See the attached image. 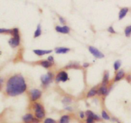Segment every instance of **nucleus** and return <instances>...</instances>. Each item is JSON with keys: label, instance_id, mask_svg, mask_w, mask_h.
I'll return each mask as SVG.
<instances>
[{"label": "nucleus", "instance_id": "nucleus-16", "mask_svg": "<svg viewBox=\"0 0 131 123\" xmlns=\"http://www.w3.org/2000/svg\"><path fill=\"white\" fill-rule=\"evenodd\" d=\"M53 64L54 63L51 62L49 60H42L40 62V64L41 66H42L44 68H49L53 65Z\"/></svg>", "mask_w": 131, "mask_h": 123}, {"label": "nucleus", "instance_id": "nucleus-11", "mask_svg": "<svg viewBox=\"0 0 131 123\" xmlns=\"http://www.w3.org/2000/svg\"><path fill=\"white\" fill-rule=\"evenodd\" d=\"M52 50H42V49H34L33 52L38 56H43L52 53Z\"/></svg>", "mask_w": 131, "mask_h": 123}, {"label": "nucleus", "instance_id": "nucleus-12", "mask_svg": "<svg viewBox=\"0 0 131 123\" xmlns=\"http://www.w3.org/2000/svg\"><path fill=\"white\" fill-rule=\"evenodd\" d=\"M71 51V49L68 47H57L55 49V51L57 54H65V53H69Z\"/></svg>", "mask_w": 131, "mask_h": 123}, {"label": "nucleus", "instance_id": "nucleus-22", "mask_svg": "<svg viewBox=\"0 0 131 123\" xmlns=\"http://www.w3.org/2000/svg\"><path fill=\"white\" fill-rule=\"evenodd\" d=\"M125 35L127 37H129L131 35V25L128 26L125 28Z\"/></svg>", "mask_w": 131, "mask_h": 123}, {"label": "nucleus", "instance_id": "nucleus-23", "mask_svg": "<svg viewBox=\"0 0 131 123\" xmlns=\"http://www.w3.org/2000/svg\"><path fill=\"white\" fill-rule=\"evenodd\" d=\"M121 65V60H118L115 61V62L114 63V69L115 70H118L120 68Z\"/></svg>", "mask_w": 131, "mask_h": 123}, {"label": "nucleus", "instance_id": "nucleus-8", "mask_svg": "<svg viewBox=\"0 0 131 123\" xmlns=\"http://www.w3.org/2000/svg\"><path fill=\"white\" fill-rule=\"evenodd\" d=\"M55 29L58 32L63 34H67L70 32V28L67 26H56Z\"/></svg>", "mask_w": 131, "mask_h": 123}, {"label": "nucleus", "instance_id": "nucleus-32", "mask_svg": "<svg viewBox=\"0 0 131 123\" xmlns=\"http://www.w3.org/2000/svg\"><path fill=\"white\" fill-rule=\"evenodd\" d=\"M39 119H38V118H33L32 123H39Z\"/></svg>", "mask_w": 131, "mask_h": 123}, {"label": "nucleus", "instance_id": "nucleus-25", "mask_svg": "<svg viewBox=\"0 0 131 123\" xmlns=\"http://www.w3.org/2000/svg\"><path fill=\"white\" fill-rule=\"evenodd\" d=\"M102 118L105 120H109L110 117L108 114V113L106 112L105 110H102Z\"/></svg>", "mask_w": 131, "mask_h": 123}, {"label": "nucleus", "instance_id": "nucleus-35", "mask_svg": "<svg viewBox=\"0 0 131 123\" xmlns=\"http://www.w3.org/2000/svg\"><path fill=\"white\" fill-rule=\"evenodd\" d=\"M79 117H80V118H81V119H83L84 117V113L82 112V111H81L80 113H79Z\"/></svg>", "mask_w": 131, "mask_h": 123}, {"label": "nucleus", "instance_id": "nucleus-15", "mask_svg": "<svg viewBox=\"0 0 131 123\" xmlns=\"http://www.w3.org/2000/svg\"><path fill=\"white\" fill-rule=\"evenodd\" d=\"M129 12V8H127V7H125V8H122L120 10L119 12V16H118V19L119 20H121L122 19L125 18L127 14Z\"/></svg>", "mask_w": 131, "mask_h": 123}, {"label": "nucleus", "instance_id": "nucleus-14", "mask_svg": "<svg viewBox=\"0 0 131 123\" xmlns=\"http://www.w3.org/2000/svg\"><path fill=\"white\" fill-rule=\"evenodd\" d=\"M34 117L31 113H27L25 115H24L22 117V120L25 123H31L33 122Z\"/></svg>", "mask_w": 131, "mask_h": 123}, {"label": "nucleus", "instance_id": "nucleus-19", "mask_svg": "<svg viewBox=\"0 0 131 123\" xmlns=\"http://www.w3.org/2000/svg\"><path fill=\"white\" fill-rule=\"evenodd\" d=\"M69 122H70V116L65 115L61 117L59 123H69Z\"/></svg>", "mask_w": 131, "mask_h": 123}, {"label": "nucleus", "instance_id": "nucleus-9", "mask_svg": "<svg viewBox=\"0 0 131 123\" xmlns=\"http://www.w3.org/2000/svg\"><path fill=\"white\" fill-rule=\"evenodd\" d=\"M109 90L107 85H102L97 90V94L99 96H106L108 94Z\"/></svg>", "mask_w": 131, "mask_h": 123}, {"label": "nucleus", "instance_id": "nucleus-1", "mask_svg": "<svg viewBox=\"0 0 131 123\" xmlns=\"http://www.w3.org/2000/svg\"><path fill=\"white\" fill-rule=\"evenodd\" d=\"M27 88L25 80L22 75L17 74L9 78L6 83V92L10 96H16L22 94Z\"/></svg>", "mask_w": 131, "mask_h": 123}, {"label": "nucleus", "instance_id": "nucleus-3", "mask_svg": "<svg viewBox=\"0 0 131 123\" xmlns=\"http://www.w3.org/2000/svg\"><path fill=\"white\" fill-rule=\"evenodd\" d=\"M33 108L37 118L38 119H42L45 117V110L41 104L35 103L33 105Z\"/></svg>", "mask_w": 131, "mask_h": 123}, {"label": "nucleus", "instance_id": "nucleus-33", "mask_svg": "<svg viewBox=\"0 0 131 123\" xmlns=\"http://www.w3.org/2000/svg\"><path fill=\"white\" fill-rule=\"evenodd\" d=\"M47 60H49L50 61V62H51L54 63V58H53V57H52V56H50V57H48Z\"/></svg>", "mask_w": 131, "mask_h": 123}, {"label": "nucleus", "instance_id": "nucleus-38", "mask_svg": "<svg viewBox=\"0 0 131 123\" xmlns=\"http://www.w3.org/2000/svg\"><path fill=\"white\" fill-rule=\"evenodd\" d=\"M118 123H119V122H118Z\"/></svg>", "mask_w": 131, "mask_h": 123}, {"label": "nucleus", "instance_id": "nucleus-37", "mask_svg": "<svg viewBox=\"0 0 131 123\" xmlns=\"http://www.w3.org/2000/svg\"><path fill=\"white\" fill-rule=\"evenodd\" d=\"M3 83V80L1 79V78H0V86H1V83Z\"/></svg>", "mask_w": 131, "mask_h": 123}, {"label": "nucleus", "instance_id": "nucleus-27", "mask_svg": "<svg viewBox=\"0 0 131 123\" xmlns=\"http://www.w3.org/2000/svg\"><path fill=\"white\" fill-rule=\"evenodd\" d=\"M44 123H56V122L53 119L51 118H47L44 121Z\"/></svg>", "mask_w": 131, "mask_h": 123}, {"label": "nucleus", "instance_id": "nucleus-29", "mask_svg": "<svg viewBox=\"0 0 131 123\" xmlns=\"http://www.w3.org/2000/svg\"><path fill=\"white\" fill-rule=\"evenodd\" d=\"M108 31L111 33H116L115 30L114 29V28L113 26H110V27H109V28H108Z\"/></svg>", "mask_w": 131, "mask_h": 123}, {"label": "nucleus", "instance_id": "nucleus-7", "mask_svg": "<svg viewBox=\"0 0 131 123\" xmlns=\"http://www.w3.org/2000/svg\"><path fill=\"white\" fill-rule=\"evenodd\" d=\"M42 96V92L38 89H33L30 91V98L32 101H36Z\"/></svg>", "mask_w": 131, "mask_h": 123}, {"label": "nucleus", "instance_id": "nucleus-17", "mask_svg": "<svg viewBox=\"0 0 131 123\" xmlns=\"http://www.w3.org/2000/svg\"><path fill=\"white\" fill-rule=\"evenodd\" d=\"M86 115L87 117H92L94 119V120L96 121H99L100 120V117H98L97 115H96L93 112V111H90V110H87L86 111Z\"/></svg>", "mask_w": 131, "mask_h": 123}, {"label": "nucleus", "instance_id": "nucleus-4", "mask_svg": "<svg viewBox=\"0 0 131 123\" xmlns=\"http://www.w3.org/2000/svg\"><path fill=\"white\" fill-rule=\"evenodd\" d=\"M53 77L54 76L52 72H48L47 74L42 75L40 78V80L42 84L44 85H47L53 82Z\"/></svg>", "mask_w": 131, "mask_h": 123}, {"label": "nucleus", "instance_id": "nucleus-21", "mask_svg": "<svg viewBox=\"0 0 131 123\" xmlns=\"http://www.w3.org/2000/svg\"><path fill=\"white\" fill-rule=\"evenodd\" d=\"M80 65L77 63H70L65 67V68L67 69H78Z\"/></svg>", "mask_w": 131, "mask_h": 123}, {"label": "nucleus", "instance_id": "nucleus-36", "mask_svg": "<svg viewBox=\"0 0 131 123\" xmlns=\"http://www.w3.org/2000/svg\"><path fill=\"white\" fill-rule=\"evenodd\" d=\"M65 110H67L71 111V110H72V108L71 107H66L65 108Z\"/></svg>", "mask_w": 131, "mask_h": 123}, {"label": "nucleus", "instance_id": "nucleus-31", "mask_svg": "<svg viewBox=\"0 0 131 123\" xmlns=\"http://www.w3.org/2000/svg\"><path fill=\"white\" fill-rule=\"evenodd\" d=\"M126 80H127V81L128 82H131V75H130V74H129V75H127V76L126 77Z\"/></svg>", "mask_w": 131, "mask_h": 123}, {"label": "nucleus", "instance_id": "nucleus-18", "mask_svg": "<svg viewBox=\"0 0 131 123\" xmlns=\"http://www.w3.org/2000/svg\"><path fill=\"white\" fill-rule=\"evenodd\" d=\"M97 94V90L95 88H92L88 91L86 96H87V98H92Z\"/></svg>", "mask_w": 131, "mask_h": 123}, {"label": "nucleus", "instance_id": "nucleus-20", "mask_svg": "<svg viewBox=\"0 0 131 123\" xmlns=\"http://www.w3.org/2000/svg\"><path fill=\"white\" fill-rule=\"evenodd\" d=\"M42 34V29H41V26L40 24H38L37 28V29L35 31L34 33V37L35 38H37V37H38L39 36H40Z\"/></svg>", "mask_w": 131, "mask_h": 123}, {"label": "nucleus", "instance_id": "nucleus-2", "mask_svg": "<svg viewBox=\"0 0 131 123\" xmlns=\"http://www.w3.org/2000/svg\"><path fill=\"white\" fill-rule=\"evenodd\" d=\"M13 37L9 40L8 43L10 46L12 47H16L19 45L20 44V35L19 31L18 28H14L12 29V33H11Z\"/></svg>", "mask_w": 131, "mask_h": 123}, {"label": "nucleus", "instance_id": "nucleus-34", "mask_svg": "<svg viewBox=\"0 0 131 123\" xmlns=\"http://www.w3.org/2000/svg\"><path fill=\"white\" fill-rule=\"evenodd\" d=\"M89 65H90L89 63H84L83 65H82V67H83L84 68H87V67H89Z\"/></svg>", "mask_w": 131, "mask_h": 123}, {"label": "nucleus", "instance_id": "nucleus-26", "mask_svg": "<svg viewBox=\"0 0 131 123\" xmlns=\"http://www.w3.org/2000/svg\"><path fill=\"white\" fill-rule=\"evenodd\" d=\"M12 33V30L9 29H5V28H0V33Z\"/></svg>", "mask_w": 131, "mask_h": 123}, {"label": "nucleus", "instance_id": "nucleus-5", "mask_svg": "<svg viewBox=\"0 0 131 123\" xmlns=\"http://www.w3.org/2000/svg\"><path fill=\"white\" fill-rule=\"evenodd\" d=\"M68 80H69V76H68L67 72H65V71L59 72L56 76V82L57 83H59L60 82H65Z\"/></svg>", "mask_w": 131, "mask_h": 123}, {"label": "nucleus", "instance_id": "nucleus-10", "mask_svg": "<svg viewBox=\"0 0 131 123\" xmlns=\"http://www.w3.org/2000/svg\"><path fill=\"white\" fill-rule=\"evenodd\" d=\"M125 72H124V70L121 69V70H119L117 72V73L116 74L115 76V78H114V82H119L120 80H121V79H123L124 77H125Z\"/></svg>", "mask_w": 131, "mask_h": 123}, {"label": "nucleus", "instance_id": "nucleus-28", "mask_svg": "<svg viewBox=\"0 0 131 123\" xmlns=\"http://www.w3.org/2000/svg\"><path fill=\"white\" fill-rule=\"evenodd\" d=\"M94 119L92 117H87V119H86V123H94Z\"/></svg>", "mask_w": 131, "mask_h": 123}, {"label": "nucleus", "instance_id": "nucleus-30", "mask_svg": "<svg viewBox=\"0 0 131 123\" xmlns=\"http://www.w3.org/2000/svg\"><path fill=\"white\" fill-rule=\"evenodd\" d=\"M59 21H60V22L61 23V24H65V23H66L65 19L63 18H62V17H59Z\"/></svg>", "mask_w": 131, "mask_h": 123}, {"label": "nucleus", "instance_id": "nucleus-6", "mask_svg": "<svg viewBox=\"0 0 131 123\" xmlns=\"http://www.w3.org/2000/svg\"><path fill=\"white\" fill-rule=\"evenodd\" d=\"M89 51L92 53V55H93L94 57L97 59H102L104 57V55L103 53L100 51L98 49H97L96 47H93V46H90L88 47Z\"/></svg>", "mask_w": 131, "mask_h": 123}, {"label": "nucleus", "instance_id": "nucleus-13", "mask_svg": "<svg viewBox=\"0 0 131 123\" xmlns=\"http://www.w3.org/2000/svg\"><path fill=\"white\" fill-rule=\"evenodd\" d=\"M109 82V71H105L102 79V85H107Z\"/></svg>", "mask_w": 131, "mask_h": 123}, {"label": "nucleus", "instance_id": "nucleus-24", "mask_svg": "<svg viewBox=\"0 0 131 123\" xmlns=\"http://www.w3.org/2000/svg\"><path fill=\"white\" fill-rule=\"evenodd\" d=\"M72 102V99L69 97H65L62 100V103L65 105H69Z\"/></svg>", "mask_w": 131, "mask_h": 123}]
</instances>
